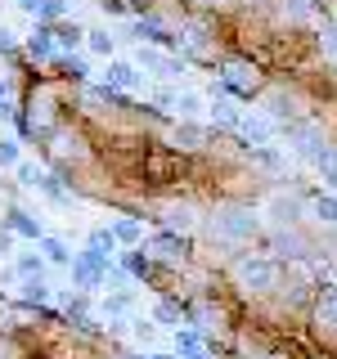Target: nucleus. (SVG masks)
<instances>
[{
    "label": "nucleus",
    "instance_id": "1",
    "mask_svg": "<svg viewBox=\"0 0 337 359\" xmlns=\"http://www.w3.org/2000/svg\"><path fill=\"white\" fill-rule=\"evenodd\" d=\"M279 278H284V269H279V261H270V256H239L234 261V283L243 292H252V297L275 292Z\"/></svg>",
    "mask_w": 337,
    "mask_h": 359
},
{
    "label": "nucleus",
    "instance_id": "2",
    "mask_svg": "<svg viewBox=\"0 0 337 359\" xmlns=\"http://www.w3.org/2000/svg\"><path fill=\"white\" fill-rule=\"evenodd\" d=\"M211 233H216L220 243H234V247L252 243V233H256V211H252V207H220V211H211Z\"/></svg>",
    "mask_w": 337,
    "mask_h": 359
},
{
    "label": "nucleus",
    "instance_id": "3",
    "mask_svg": "<svg viewBox=\"0 0 337 359\" xmlns=\"http://www.w3.org/2000/svg\"><path fill=\"white\" fill-rule=\"evenodd\" d=\"M108 269H112L108 256H99V252H90V247H86V252H77V256H72L67 274H72V287L90 297L95 287H104V283H108Z\"/></svg>",
    "mask_w": 337,
    "mask_h": 359
},
{
    "label": "nucleus",
    "instance_id": "4",
    "mask_svg": "<svg viewBox=\"0 0 337 359\" xmlns=\"http://www.w3.org/2000/svg\"><path fill=\"white\" fill-rule=\"evenodd\" d=\"M220 90H230V95H256L261 90V72L243 59H225L220 63Z\"/></svg>",
    "mask_w": 337,
    "mask_h": 359
},
{
    "label": "nucleus",
    "instance_id": "5",
    "mask_svg": "<svg viewBox=\"0 0 337 359\" xmlns=\"http://www.w3.org/2000/svg\"><path fill=\"white\" fill-rule=\"evenodd\" d=\"M288 144H292V153H297V157H310V162L329 149L319 121H292V126H288Z\"/></svg>",
    "mask_w": 337,
    "mask_h": 359
},
{
    "label": "nucleus",
    "instance_id": "6",
    "mask_svg": "<svg viewBox=\"0 0 337 359\" xmlns=\"http://www.w3.org/2000/svg\"><path fill=\"white\" fill-rule=\"evenodd\" d=\"M207 121H211V126H220V130H239V121H243L239 99H234L230 90H216V95H207Z\"/></svg>",
    "mask_w": 337,
    "mask_h": 359
},
{
    "label": "nucleus",
    "instance_id": "7",
    "mask_svg": "<svg viewBox=\"0 0 337 359\" xmlns=\"http://www.w3.org/2000/svg\"><path fill=\"white\" fill-rule=\"evenodd\" d=\"M104 86H108V90H121V95H135V90L144 86L140 63H131V59H108V67H104Z\"/></svg>",
    "mask_w": 337,
    "mask_h": 359
},
{
    "label": "nucleus",
    "instance_id": "8",
    "mask_svg": "<svg viewBox=\"0 0 337 359\" xmlns=\"http://www.w3.org/2000/svg\"><path fill=\"white\" fill-rule=\"evenodd\" d=\"M239 135L252 149H261V144H270L279 135V121L270 117V112H243V121H239Z\"/></svg>",
    "mask_w": 337,
    "mask_h": 359
},
{
    "label": "nucleus",
    "instance_id": "9",
    "mask_svg": "<svg viewBox=\"0 0 337 359\" xmlns=\"http://www.w3.org/2000/svg\"><path fill=\"white\" fill-rule=\"evenodd\" d=\"M202 112H207V95H202V90H176V99H171V112H166V117L198 121Z\"/></svg>",
    "mask_w": 337,
    "mask_h": 359
},
{
    "label": "nucleus",
    "instance_id": "10",
    "mask_svg": "<svg viewBox=\"0 0 337 359\" xmlns=\"http://www.w3.org/2000/svg\"><path fill=\"white\" fill-rule=\"evenodd\" d=\"M135 63L149 67L153 76H180V72H185V63H176L171 54H162L157 45H140V59H135Z\"/></svg>",
    "mask_w": 337,
    "mask_h": 359
},
{
    "label": "nucleus",
    "instance_id": "11",
    "mask_svg": "<svg viewBox=\"0 0 337 359\" xmlns=\"http://www.w3.org/2000/svg\"><path fill=\"white\" fill-rule=\"evenodd\" d=\"M185 323L207 337V332H216L220 323H225V310H220V306H211V301H198V306H189V310H185Z\"/></svg>",
    "mask_w": 337,
    "mask_h": 359
},
{
    "label": "nucleus",
    "instance_id": "12",
    "mask_svg": "<svg viewBox=\"0 0 337 359\" xmlns=\"http://www.w3.org/2000/svg\"><path fill=\"white\" fill-rule=\"evenodd\" d=\"M171 144L180 153H202L211 144V135H207V126H198V121H180L176 135H171Z\"/></svg>",
    "mask_w": 337,
    "mask_h": 359
},
{
    "label": "nucleus",
    "instance_id": "13",
    "mask_svg": "<svg viewBox=\"0 0 337 359\" xmlns=\"http://www.w3.org/2000/svg\"><path fill=\"white\" fill-rule=\"evenodd\" d=\"M149 252L157 256V261H185V233H171V229H166V233H153V238H149Z\"/></svg>",
    "mask_w": 337,
    "mask_h": 359
},
{
    "label": "nucleus",
    "instance_id": "14",
    "mask_svg": "<svg viewBox=\"0 0 337 359\" xmlns=\"http://www.w3.org/2000/svg\"><path fill=\"white\" fill-rule=\"evenodd\" d=\"M176 359H211L207 355V337L198 328H176Z\"/></svg>",
    "mask_w": 337,
    "mask_h": 359
},
{
    "label": "nucleus",
    "instance_id": "15",
    "mask_svg": "<svg viewBox=\"0 0 337 359\" xmlns=\"http://www.w3.org/2000/svg\"><path fill=\"white\" fill-rule=\"evenodd\" d=\"M131 32H135V41H140V45H180V36H171L157 18H140Z\"/></svg>",
    "mask_w": 337,
    "mask_h": 359
},
{
    "label": "nucleus",
    "instance_id": "16",
    "mask_svg": "<svg viewBox=\"0 0 337 359\" xmlns=\"http://www.w3.org/2000/svg\"><path fill=\"white\" fill-rule=\"evenodd\" d=\"M112 238H117V247H144V224L135 216H117L112 220Z\"/></svg>",
    "mask_w": 337,
    "mask_h": 359
},
{
    "label": "nucleus",
    "instance_id": "17",
    "mask_svg": "<svg viewBox=\"0 0 337 359\" xmlns=\"http://www.w3.org/2000/svg\"><path fill=\"white\" fill-rule=\"evenodd\" d=\"M166 229H171V233H194L198 229V211L194 207H189V202H180V207H166Z\"/></svg>",
    "mask_w": 337,
    "mask_h": 359
},
{
    "label": "nucleus",
    "instance_id": "18",
    "mask_svg": "<svg viewBox=\"0 0 337 359\" xmlns=\"http://www.w3.org/2000/svg\"><path fill=\"white\" fill-rule=\"evenodd\" d=\"M5 229L9 233H22V238H32V243L45 238V233H41V220H32V211H18V207L5 216Z\"/></svg>",
    "mask_w": 337,
    "mask_h": 359
},
{
    "label": "nucleus",
    "instance_id": "19",
    "mask_svg": "<svg viewBox=\"0 0 337 359\" xmlns=\"http://www.w3.org/2000/svg\"><path fill=\"white\" fill-rule=\"evenodd\" d=\"M27 54H32L37 63H41V59H54V54H59V50H54V27H50V22H41V27L27 36Z\"/></svg>",
    "mask_w": 337,
    "mask_h": 359
},
{
    "label": "nucleus",
    "instance_id": "20",
    "mask_svg": "<svg viewBox=\"0 0 337 359\" xmlns=\"http://www.w3.org/2000/svg\"><path fill=\"white\" fill-rule=\"evenodd\" d=\"M41 256H45V265H59V269L72 265V252H67V243L54 238V233H45V238H41Z\"/></svg>",
    "mask_w": 337,
    "mask_h": 359
},
{
    "label": "nucleus",
    "instance_id": "21",
    "mask_svg": "<svg viewBox=\"0 0 337 359\" xmlns=\"http://www.w3.org/2000/svg\"><path fill=\"white\" fill-rule=\"evenodd\" d=\"M149 319L157 323V328H171V332H176V328H185V310H180L176 301H157Z\"/></svg>",
    "mask_w": 337,
    "mask_h": 359
},
{
    "label": "nucleus",
    "instance_id": "22",
    "mask_svg": "<svg viewBox=\"0 0 337 359\" xmlns=\"http://www.w3.org/2000/svg\"><path fill=\"white\" fill-rule=\"evenodd\" d=\"M86 50L99 54V59H112V50H117V36H112L108 27H90V32H86Z\"/></svg>",
    "mask_w": 337,
    "mask_h": 359
},
{
    "label": "nucleus",
    "instance_id": "23",
    "mask_svg": "<svg viewBox=\"0 0 337 359\" xmlns=\"http://www.w3.org/2000/svg\"><path fill=\"white\" fill-rule=\"evenodd\" d=\"M108 314V319H126V314L135 310V292L126 287V292H112V297H104V306H99Z\"/></svg>",
    "mask_w": 337,
    "mask_h": 359
},
{
    "label": "nucleus",
    "instance_id": "24",
    "mask_svg": "<svg viewBox=\"0 0 337 359\" xmlns=\"http://www.w3.org/2000/svg\"><path fill=\"white\" fill-rule=\"evenodd\" d=\"M310 216L319 224H337V194H315L310 198Z\"/></svg>",
    "mask_w": 337,
    "mask_h": 359
},
{
    "label": "nucleus",
    "instance_id": "25",
    "mask_svg": "<svg viewBox=\"0 0 337 359\" xmlns=\"http://www.w3.org/2000/svg\"><path fill=\"white\" fill-rule=\"evenodd\" d=\"M37 189H41V194L50 198V202H59V207H67V202H72V189H67L59 175H50V171L41 175V184H37Z\"/></svg>",
    "mask_w": 337,
    "mask_h": 359
},
{
    "label": "nucleus",
    "instance_id": "26",
    "mask_svg": "<svg viewBox=\"0 0 337 359\" xmlns=\"http://www.w3.org/2000/svg\"><path fill=\"white\" fill-rule=\"evenodd\" d=\"M86 41V32L77 22H54V50H77Z\"/></svg>",
    "mask_w": 337,
    "mask_h": 359
},
{
    "label": "nucleus",
    "instance_id": "27",
    "mask_svg": "<svg viewBox=\"0 0 337 359\" xmlns=\"http://www.w3.org/2000/svg\"><path fill=\"white\" fill-rule=\"evenodd\" d=\"M18 297L27 301V306H45V301H50V283H45V278H22Z\"/></svg>",
    "mask_w": 337,
    "mask_h": 359
},
{
    "label": "nucleus",
    "instance_id": "28",
    "mask_svg": "<svg viewBox=\"0 0 337 359\" xmlns=\"http://www.w3.org/2000/svg\"><path fill=\"white\" fill-rule=\"evenodd\" d=\"M315 171H319V180H324L329 189H337V149H333V144H329L319 157H315Z\"/></svg>",
    "mask_w": 337,
    "mask_h": 359
},
{
    "label": "nucleus",
    "instance_id": "29",
    "mask_svg": "<svg viewBox=\"0 0 337 359\" xmlns=\"http://www.w3.org/2000/svg\"><path fill=\"white\" fill-rule=\"evenodd\" d=\"M90 252H99V256H117V238H112V229H90V238H86Z\"/></svg>",
    "mask_w": 337,
    "mask_h": 359
},
{
    "label": "nucleus",
    "instance_id": "30",
    "mask_svg": "<svg viewBox=\"0 0 337 359\" xmlns=\"http://www.w3.org/2000/svg\"><path fill=\"white\" fill-rule=\"evenodd\" d=\"M41 269H45V256L41 252H22L18 261H14V274L18 278H41Z\"/></svg>",
    "mask_w": 337,
    "mask_h": 359
},
{
    "label": "nucleus",
    "instance_id": "31",
    "mask_svg": "<svg viewBox=\"0 0 337 359\" xmlns=\"http://www.w3.org/2000/svg\"><path fill=\"white\" fill-rule=\"evenodd\" d=\"M22 162V144L18 140H0V171H14Z\"/></svg>",
    "mask_w": 337,
    "mask_h": 359
},
{
    "label": "nucleus",
    "instance_id": "32",
    "mask_svg": "<svg viewBox=\"0 0 337 359\" xmlns=\"http://www.w3.org/2000/svg\"><path fill=\"white\" fill-rule=\"evenodd\" d=\"M63 14H67V0H45L41 14H37V22H50V27H54V22H59Z\"/></svg>",
    "mask_w": 337,
    "mask_h": 359
},
{
    "label": "nucleus",
    "instance_id": "33",
    "mask_svg": "<svg viewBox=\"0 0 337 359\" xmlns=\"http://www.w3.org/2000/svg\"><path fill=\"white\" fill-rule=\"evenodd\" d=\"M131 337H135V341H153V337H157V323L153 319H131Z\"/></svg>",
    "mask_w": 337,
    "mask_h": 359
},
{
    "label": "nucleus",
    "instance_id": "34",
    "mask_svg": "<svg viewBox=\"0 0 337 359\" xmlns=\"http://www.w3.org/2000/svg\"><path fill=\"white\" fill-rule=\"evenodd\" d=\"M14 171H18V180H22V184H27V189H37V184H41V175H45L41 166H32V162H18Z\"/></svg>",
    "mask_w": 337,
    "mask_h": 359
},
{
    "label": "nucleus",
    "instance_id": "35",
    "mask_svg": "<svg viewBox=\"0 0 337 359\" xmlns=\"http://www.w3.org/2000/svg\"><path fill=\"white\" fill-rule=\"evenodd\" d=\"M14 50H18L14 32H9V27H0V54H14Z\"/></svg>",
    "mask_w": 337,
    "mask_h": 359
},
{
    "label": "nucleus",
    "instance_id": "36",
    "mask_svg": "<svg viewBox=\"0 0 337 359\" xmlns=\"http://www.w3.org/2000/svg\"><path fill=\"white\" fill-rule=\"evenodd\" d=\"M324 50L337 59V22H333V27H324Z\"/></svg>",
    "mask_w": 337,
    "mask_h": 359
},
{
    "label": "nucleus",
    "instance_id": "37",
    "mask_svg": "<svg viewBox=\"0 0 337 359\" xmlns=\"http://www.w3.org/2000/svg\"><path fill=\"white\" fill-rule=\"evenodd\" d=\"M14 5L22 9V14H27V18H37L41 14V5H45V0H14Z\"/></svg>",
    "mask_w": 337,
    "mask_h": 359
},
{
    "label": "nucleus",
    "instance_id": "38",
    "mask_svg": "<svg viewBox=\"0 0 337 359\" xmlns=\"http://www.w3.org/2000/svg\"><path fill=\"white\" fill-rule=\"evenodd\" d=\"M63 67H67V76H77V81H81V76H86V63H81V59H67Z\"/></svg>",
    "mask_w": 337,
    "mask_h": 359
},
{
    "label": "nucleus",
    "instance_id": "39",
    "mask_svg": "<svg viewBox=\"0 0 337 359\" xmlns=\"http://www.w3.org/2000/svg\"><path fill=\"white\" fill-rule=\"evenodd\" d=\"M9 247H14V233H9V229H0V256H9Z\"/></svg>",
    "mask_w": 337,
    "mask_h": 359
},
{
    "label": "nucleus",
    "instance_id": "40",
    "mask_svg": "<svg viewBox=\"0 0 337 359\" xmlns=\"http://www.w3.org/2000/svg\"><path fill=\"white\" fill-rule=\"evenodd\" d=\"M9 104V81H0V108Z\"/></svg>",
    "mask_w": 337,
    "mask_h": 359
},
{
    "label": "nucleus",
    "instance_id": "41",
    "mask_svg": "<svg viewBox=\"0 0 337 359\" xmlns=\"http://www.w3.org/2000/svg\"><path fill=\"white\" fill-rule=\"evenodd\" d=\"M149 359H176V355H149Z\"/></svg>",
    "mask_w": 337,
    "mask_h": 359
}]
</instances>
